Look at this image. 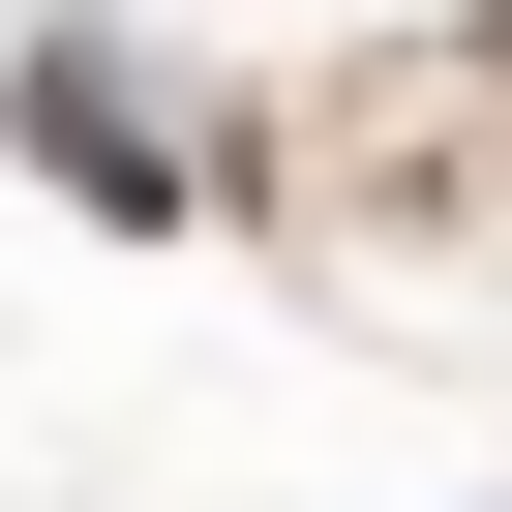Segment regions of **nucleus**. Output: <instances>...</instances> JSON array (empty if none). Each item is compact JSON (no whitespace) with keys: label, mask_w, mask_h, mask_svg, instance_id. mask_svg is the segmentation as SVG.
Listing matches in <instances>:
<instances>
[{"label":"nucleus","mask_w":512,"mask_h":512,"mask_svg":"<svg viewBox=\"0 0 512 512\" xmlns=\"http://www.w3.org/2000/svg\"><path fill=\"white\" fill-rule=\"evenodd\" d=\"M482 31H512V0H482Z\"/></svg>","instance_id":"obj_1"}]
</instances>
